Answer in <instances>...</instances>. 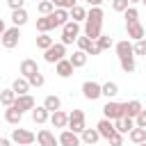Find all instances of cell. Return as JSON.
Wrapping results in <instances>:
<instances>
[{
	"instance_id": "obj_1",
	"label": "cell",
	"mask_w": 146,
	"mask_h": 146,
	"mask_svg": "<svg viewBox=\"0 0 146 146\" xmlns=\"http://www.w3.org/2000/svg\"><path fill=\"white\" fill-rule=\"evenodd\" d=\"M103 18H105L103 9L100 7H91L87 11V18H84V36H89V39L96 41L103 34Z\"/></svg>"
},
{
	"instance_id": "obj_2",
	"label": "cell",
	"mask_w": 146,
	"mask_h": 146,
	"mask_svg": "<svg viewBox=\"0 0 146 146\" xmlns=\"http://www.w3.org/2000/svg\"><path fill=\"white\" fill-rule=\"evenodd\" d=\"M18 41H21V27H16V25L7 27L2 32V36H0V46L7 48V50H14L18 46Z\"/></svg>"
},
{
	"instance_id": "obj_3",
	"label": "cell",
	"mask_w": 146,
	"mask_h": 146,
	"mask_svg": "<svg viewBox=\"0 0 146 146\" xmlns=\"http://www.w3.org/2000/svg\"><path fill=\"white\" fill-rule=\"evenodd\" d=\"M78 36H80V23L66 21V23L62 25V43H64V46H71Z\"/></svg>"
},
{
	"instance_id": "obj_4",
	"label": "cell",
	"mask_w": 146,
	"mask_h": 146,
	"mask_svg": "<svg viewBox=\"0 0 146 146\" xmlns=\"http://www.w3.org/2000/svg\"><path fill=\"white\" fill-rule=\"evenodd\" d=\"M9 139H11L14 144H18V146H30V144L36 141V135H34L32 130H25V128H14Z\"/></svg>"
},
{
	"instance_id": "obj_5",
	"label": "cell",
	"mask_w": 146,
	"mask_h": 146,
	"mask_svg": "<svg viewBox=\"0 0 146 146\" xmlns=\"http://www.w3.org/2000/svg\"><path fill=\"white\" fill-rule=\"evenodd\" d=\"M66 57V46L59 41V43H52L50 48H46L43 50V59L48 62V64H57L59 59H64Z\"/></svg>"
},
{
	"instance_id": "obj_6",
	"label": "cell",
	"mask_w": 146,
	"mask_h": 146,
	"mask_svg": "<svg viewBox=\"0 0 146 146\" xmlns=\"http://www.w3.org/2000/svg\"><path fill=\"white\" fill-rule=\"evenodd\" d=\"M66 128L80 135V132L87 128V119H84V112H82V110H73V112L68 114V123H66Z\"/></svg>"
},
{
	"instance_id": "obj_7",
	"label": "cell",
	"mask_w": 146,
	"mask_h": 146,
	"mask_svg": "<svg viewBox=\"0 0 146 146\" xmlns=\"http://www.w3.org/2000/svg\"><path fill=\"white\" fill-rule=\"evenodd\" d=\"M103 116H105V119H110V121L125 116V114H123V103H116V100H107V103L103 105Z\"/></svg>"
},
{
	"instance_id": "obj_8",
	"label": "cell",
	"mask_w": 146,
	"mask_h": 146,
	"mask_svg": "<svg viewBox=\"0 0 146 146\" xmlns=\"http://www.w3.org/2000/svg\"><path fill=\"white\" fill-rule=\"evenodd\" d=\"M82 96L87 98V100H98L103 94H100V82H96V80H84L82 82Z\"/></svg>"
},
{
	"instance_id": "obj_9",
	"label": "cell",
	"mask_w": 146,
	"mask_h": 146,
	"mask_svg": "<svg viewBox=\"0 0 146 146\" xmlns=\"http://www.w3.org/2000/svg\"><path fill=\"white\" fill-rule=\"evenodd\" d=\"M125 34H128L130 41L146 39V30H144V25H141L139 21H135V23H125Z\"/></svg>"
},
{
	"instance_id": "obj_10",
	"label": "cell",
	"mask_w": 146,
	"mask_h": 146,
	"mask_svg": "<svg viewBox=\"0 0 146 146\" xmlns=\"http://www.w3.org/2000/svg\"><path fill=\"white\" fill-rule=\"evenodd\" d=\"M57 141H59V146H80V144H82V141H80V135L73 132V130H68V128L59 132Z\"/></svg>"
},
{
	"instance_id": "obj_11",
	"label": "cell",
	"mask_w": 146,
	"mask_h": 146,
	"mask_svg": "<svg viewBox=\"0 0 146 146\" xmlns=\"http://www.w3.org/2000/svg\"><path fill=\"white\" fill-rule=\"evenodd\" d=\"M96 130H98V135H100V139H110L114 132H116V128H114V121H110V119H100L98 123H96Z\"/></svg>"
},
{
	"instance_id": "obj_12",
	"label": "cell",
	"mask_w": 146,
	"mask_h": 146,
	"mask_svg": "<svg viewBox=\"0 0 146 146\" xmlns=\"http://www.w3.org/2000/svg\"><path fill=\"white\" fill-rule=\"evenodd\" d=\"M36 141H39V146H59L55 132H50L48 128H41V130L36 132Z\"/></svg>"
},
{
	"instance_id": "obj_13",
	"label": "cell",
	"mask_w": 146,
	"mask_h": 146,
	"mask_svg": "<svg viewBox=\"0 0 146 146\" xmlns=\"http://www.w3.org/2000/svg\"><path fill=\"white\" fill-rule=\"evenodd\" d=\"M36 103H34V98L30 96V94H23V96H16V100H14V107L18 110V112H30L32 107H34Z\"/></svg>"
},
{
	"instance_id": "obj_14",
	"label": "cell",
	"mask_w": 146,
	"mask_h": 146,
	"mask_svg": "<svg viewBox=\"0 0 146 146\" xmlns=\"http://www.w3.org/2000/svg\"><path fill=\"white\" fill-rule=\"evenodd\" d=\"M30 114H32V121H34L36 125H43V123L50 119V112H48L43 105H34V107L30 110Z\"/></svg>"
},
{
	"instance_id": "obj_15",
	"label": "cell",
	"mask_w": 146,
	"mask_h": 146,
	"mask_svg": "<svg viewBox=\"0 0 146 146\" xmlns=\"http://www.w3.org/2000/svg\"><path fill=\"white\" fill-rule=\"evenodd\" d=\"M18 73H21L23 78H30L32 73H39V64H36L34 59H30V57H27V59H23V62H21Z\"/></svg>"
},
{
	"instance_id": "obj_16",
	"label": "cell",
	"mask_w": 146,
	"mask_h": 146,
	"mask_svg": "<svg viewBox=\"0 0 146 146\" xmlns=\"http://www.w3.org/2000/svg\"><path fill=\"white\" fill-rule=\"evenodd\" d=\"M55 73H57L59 78H71V75H73V64L68 62V57H64V59H59V62L55 64Z\"/></svg>"
},
{
	"instance_id": "obj_17",
	"label": "cell",
	"mask_w": 146,
	"mask_h": 146,
	"mask_svg": "<svg viewBox=\"0 0 146 146\" xmlns=\"http://www.w3.org/2000/svg\"><path fill=\"white\" fill-rule=\"evenodd\" d=\"M48 121L52 123V128H66L68 114H66L64 110H55V112H50V119H48Z\"/></svg>"
},
{
	"instance_id": "obj_18",
	"label": "cell",
	"mask_w": 146,
	"mask_h": 146,
	"mask_svg": "<svg viewBox=\"0 0 146 146\" xmlns=\"http://www.w3.org/2000/svg\"><path fill=\"white\" fill-rule=\"evenodd\" d=\"M114 128H116V132H121V135H128V132L135 128V119H130V116L114 119Z\"/></svg>"
},
{
	"instance_id": "obj_19",
	"label": "cell",
	"mask_w": 146,
	"mask_h": 146,
	"mask_svg": "<svg viewBox=\"0 0 146 146\" xmlns=\"http://www.w3.org/2000/svg\"><path fill=\"white\" fill-rule=\"evenodd\" d=\"M11 25H16V27H23L27 21H30V16H27V11H25V7H21V9H11Z\"/></svg>"
},
{
	"instance_id": "obj_20",
	"label": "cell",
	"mask_w": 146,
	"mask_h": 146,
	"mask_svg": "<svg viewBox=\"0 0 146 146\" xmlns=\"http://www.w3.org/2000/svg\"><path fill=\"white\" fill-rule=\"evenodd\" d=\"M11 89H14V94L16 96H23V94H30V82H27V78H23V75H18L14 82H11Z\"/></svg>"
},
{
	"instance_id": "obj_21",
	"label": "cell",
	"mask_w": 146,
	"mask_h": 146,
	"mask_svg": "<svg viewBox=\"0 0 146 146\" xmlns=\"http://www.w3.org/2000/svg\"><path fill=\"white\" fill-rule=\"evenodd\" d=\"M98 139H100V135H98V130H96V128H84V130L80 132V141H82V144H87V146H94Z\"/></svg>"
},
{
	"instance_id": "obj_22",
	"label": "cell",
	"mask_w": 146,
	"mask_h": 146,
	"mask_svg": "<svg viewBox=\"0 0 146 146\" xmlns=\"http://www.w3.org/2000/svg\"><path fill=\"white\" fill-rule=\"evenodd\" d=\"M5 121L11 123V125H18L23 121V112H18L14 105H9V107H5Z\"/></svg>"
},
{
	"instance_id": "obj_23",
	"label": "cell",
	"mask_w": 146,
	"mask_h": 146,
	"mask_svg": "<svg viewBox=\"0 0 146 146\" xmlns=\"http://www.w3.org/2000/svg\"><path fill=\"white\" fill-rule=\"evenodd\" d=\"M50 18H52V25H55V27H62L66 21H71V16H68V9H52Z\"/></svg>"
},
{
	"instance_id": "obj_24",
	"label": "cell",
	"mask_w": 146,
	"mask_h": 146,
	"mask_svg": "<svg viewBox=\"0 0 146 146\" xmlns=\"http://www.w3.org/2000/svg\"><path fill=\"white\" fill-rule=\"evenodd\" d=\"M114 50H116L119 57L135 55V52H132V43H130V39H121V41H116V43H114Z\"/></svg>"
},
{
	"instance_id": "obj_25",
	"label": "cell",
	"mask_w": 146,
	"mask_h": 146,
	"mask_svg": "<svg viewBox=\"0 0 146 146\" xmlns=\"http://www.w3.org/2000/svg\"><path fill=\"white\" fill-rule=\"evenodd\" d=\"M100 94H103L107 100H112V98L119 94V84H116V82H112V80H107V82H103V84H100Z\"/></svg>"
},
{
	"instance_id": "obj_26",
	"label": "cell",
	"mask_w": 146,
	"mask_h": 146,
	"mask_svg": "<svg viewBox=\"0 0 146 146\" xmlns=\"http://www.w3.org/2000/svg\"><path fill=\"white\" fill-rule=\"evenodd\" d=\"M141 110H144V107H141V103H139V100H128V103H123V114H125V116H130V119H135Z\"/></svg>"
},
{
	"instance_id": "obj_27",
	"label": "cell",
	"mask_w": 146,
	"mask_h": 146,
	"mask_svg": "<svg viewBox=\"0 0 146 146\" xmlns=\"http://www.w3.org/2000/svg\"><path fill=\"white\" fill-rule=\"evenodd\" d=\"M87 57H89V55H87L84 50H75V52L68 57V62L73 64V68H82V66L87 64Z\"/></svg>"
},
{
	"instance_id": "obj_28",
	"label": "cell",
	"mask_w": 146,
	"mask_h": 146,
	"mask_svg": "<svg viewBox=\"0 0 146 146\" xmlns=\"http://www.w3.org/2000/svg\"><path fill=\"white\" fill-rule=\"evenodd\" d=\"M128 139H130L135 146L141 144V141H146V128H137V125H135V128L128 132Z\"/></svg>"
},
{
	"instance_id": "obj_29",
	"label": "cell",
	"mask_w": 146,
	"mask_h": 146,
	"mask_svg": "<svg viewBox=\"0 0 146 146\" xmlns=\"http://www.w3.org/2000/svg\"><path fill=\"white\" fill-rule=\"evenodd\" d=\"M43 107H46L48 112L62 110V98H59V96H55V94H50V96H46V100H43Z\"/></svg>"
},
{
	"instance_id": "obj_30",
	"label": "cell",
	"mask_w": 146,
	"mask_h": 146,
	"mask_svg": "<svg viewBox=\"0 0 146 146\" xmlns=\"http://www.w3.org/2000/svg\"><path fill=\"white\" fill-rule=\"evenodd\" d=\"M68 16H71V21L82 23V21L87 18V9H84V7H80V5H75V7H71V9H68Z\"/></svg>"
},
{
	"instance_id": "obj_31",
	"label": "cell",
	"mask_w": 146,
	"mask_h": 146,
	"mask_svg": "<svg viewBox=\"0 0 146 146\" xmlns=\"http://www.w3.org/2000/svg\"><path fill=\"white\" fill-rule=\"evenodd\" d=\"M36 30H39V32H50V30H55L50 14H48V16H41V18H36Z\"/></svg>"
},
{
	"instance_id": "obj_32",
	"label": "cell",
	"mask_w": 146,
	"mask_h": 146,
	"mask_svg": "<svg viewBox=\"0 0 146 146\" xmlns=\"http://www.w3.org/2000/svg\"><path fill=\"white\" fill-rule=\"evenodd\" d=\"M52 43H55V39H52L48 32H41V34L36 36V48H39V50H46V48H50Z\"/></svg>"
},
{
	"instance_id": "obj_33",
	"label": "cell",
	"mask_w": 146,
	"mask_h": 146,
	"mask_svg": "<svg viewBox=\"0 0 146 146\" xmlns=\"http://www.w3.org/2000/svg\"><path fill=\"white\" fill-rule=\"evenodd\" d=\"M119 64H121V71H123V73H132V71H135V55L119 57Z\"/></svg>"
},
{
	"instance_id": "obj_34",
	"label": "cell",
	"mask_w": 146,
	"mask_h": 146,
	"mask_svg": "<svg viewBox=\"0 0 146 146\" xmlns=\"http://www.w3.org/2000/svg\"><path fill=\"white\" fill-rule=\"evenodd\" d=\"M14 100H16V94H14V89H11V87H9V89H2V91H0V103H2L5 107L14 105Z\"/></svg>"
},
{
	"instance_id": "obj_35",
	"label": "cell",
	"mask_w": 146,
	"mask_h": 146,
	"mask_svg": "<svg viewBox=\"0 0 146 146\" xmlns=\"http://www.w3.org/2000/svg\"><path fill=\"white\" fill-rule=\"evenodd\" d=\"M75 43H78V50H84V52H89V50H91V46H94L96 41L82 34V36H78V39H75Z\"/></svg>"
},
{
	"instance_id": "obj_36",
	"label": "cell",
	"mask_w": 146,
	"mask_h": 146,
	"mask_svg": "<svg viewBox=\"0 0 146 146\" xmlns=\"http://www.w3.org/2000/svg\"><path fill=\"white\" fill-rule=\"evenodd\" d=\"M96 46L100 48V52L103 50H110V48H114V41H112V36H107V34H100L98 39H96Z\"/></svg>"
},
{
	"instance_id": "obj_37",
	"label": "cell",
	"mask_w": 146,
	"mask_h": 146,
	"mask_svg": "<svg viewBox=\"0 0 146 146\" xmlns=\"http://www.w3.org/2000/svg\"><path fill=\"white\" fill-rule=\"evenodd\" d=\"M52 9H55V5H52L50 0H41V2L36 5V11H39L41 16H48V14H52Z\"/></svg>"
},
{
	"instance_id": "obj_38",
	"label": "cell",
	"mask_w": 146,
	"mask_h": 146,
	"mask_svg": "<svg viewBox=\"0 0 146 146\" xmlns=\"http://www.w3.org/2000/svg\"><path fill=\"white\" fill-rule=\"evenodd\" d=\"M123 18H125V23H135V21H139V11H137V7L130 5V7L123 11Z\"/></svg>"
},
{
	"instance_id": "obj_39",
	"label": "cell",
	"mask_w": 146,
	"mask_h": 146,
	"mask_svg": "<svg viewBox=\"0 0 146 146\" xmlns=\"http://www.w3.org/2000/svg\"><path fill=\"white\" fill-rule=\"evenodd\" d=\"M27 82H30V87H43L46 78H43V73L39 71V73H32V75L27 78Z\"/></svg>"
},
{
	"instance_id": "obj_40",
	"label": "cell",
	"mask_w": 146,
	"mask_h": 146,
	"mask_svg": "<svg viewBox=\"0 0 146 146\" xmlns=\"http://www.w3.org/2000/svg\"><path fill=\"white\" fill-rule=\"evenodd\" d=\"M132 52H135V55H141V57H146V39L132 41Z\"/></svg>"
},
{
	"instance_id": "obj_41",
	"label": "cell",
	"mask_w": 146,
	"mask_h": 146,
	"mask_svg": "<svg viewBox=\"0 0 146 146\" xmlns=\"http://www.w3.org/2000/svg\"><path fill=\"white\" fill-rule=\"evenodd\" d=\"M50 2L55 5V9H71L78 5V0H50Z\"/></svg>"
},
{
	"instance_id": "obj_42",
	"label": "cell",
	"mask_w": 146,
	"mask_h": 146,
	"mask_svg": "<svg viewBox=\"0 0 146 146\" xmlns=\"http://www.w3.org/2000/svg\"><path fill=\"white\" fill-rule=\"evenodd\" d=\"M128 7H130V2H128V0H112V9H114L116 14H123Z\"/></svg>"
},
{
	"instance_id": "obj_43",
	"label": "cell",
	"mask_w": 146,
	"mask_h": 146,
	"mask_svg": "<svg viewBox=\"0 0 146 146\" xmlns=\"http://www.w3.org/2000/svg\"><path fill=\"white\" fill-rule=\"evenodd\" d=\"M135 125H137V128H146V110H141V112L135 116Z\"/></svg>"
},
{
	"instance_id": "obj_44",
	"label": "cell",
	"mask_w": 146,
	"mask_h": 146,
	"mask_svg": "<svg viewBox=\"0 0 146 146\" xmlns=\"http://www.w3.org/2000/svg\"><path fill=\"white\" fill-rule=\"evenodd\" d=\"M107 141H110L112 146H123V135H121V132H114V135H112Z\"/></svg>"
},
{
	"instance_id": "obj_45",
	"label": "cell",
	"mask_w": 146,
	"mask_h": 146,
	"mask_svg": "<svg viewBox=\"0 0 146 146\" xmlns=\"http://www.w3.org/2000/svg\"><path fill=\"white\" fill-rule=\"evenodd\" d=\"M7 5H9V9H21V7H25V0H7Z\"/></svg>"
},
{
	"instance_id": "obj_46",
	"label": "cell",
	"mask_w": 146,
	"mask_h": 146,
	"mask_svg": "<svg viewBox=\"0 0 146 146\" xmlns=\"http://www.w3.org/2000/svg\"><path fill=\"white\" fill-rule=\"evenodd\" d=\"M87 55H100V48H98V46H96V43H94V46H91V50H89V52H87Z\"/></svg>"
},
{
	"instance_id": "obj_47",
	"label": "cell",
	"mask_w": 146,
	"mask_h": 146,
	"mask_svg": "<svg viewBox=\"0 0 146 146\" xmlns=\"http://www.w3.org/2000/svg\"><path fill=\"white\" fill-rule=\"evenodd\" d=\"M0 146H11V139L9 137H0Z\"/></svg>"
},
{
	"instance_id": "obj_48",
	"label": "cell",
	"mask_w": 146,
	"mask_h": 146,
	"mask_svg": "<svg viewBox=\"0 0 146 146\" xmlns=\"http://www.w3.org/2000/svg\"><path fill=\"white\" fill-rule=\"evenodd\" d=\"M89 2V7H100L103 5V0H87Z\"/></svg>"
},
{
	"instance_id": "obj_49",
	"label": "cell",
	"mask_w": 146,
	"mask_h": 146,
	"mask_svg": "<svg viewBox=\"0 0 146 146\" xmlns=\"http://www.w3.org/2000/svg\"><path fill=\"white\" fill-rule=\"evenodd\" d=\"M7 30V25H5V18H0V36H2V32Z\"/></svg>"
},
{
	"instance_id": "obj_50",
	"label": "cell",
	"mask_w": 146,
	"mask_h": 146,
	"mask_svg": "<svg viewBox=\"0 0 146 146\" xmlns=\"http://www.w3.org/2000/svg\"><path fill=\"white\" fill-rule=\"evenodd\" d=\"M128 2H130V5H139L141 0H128Z\"/></svg>"
},
{
	"instance_id": "obj_51",
	"label": "cell",
	"mask_w": 146,
	"mask_h": 146,
	"mask_svg": "<svg viewBox=\"0 0 146 146\" xmlns=\"http://www.w3.org/2000/svg\"><path fill=\"white\" fill-rule=\"evenodd\" d=\"M137 146H146V141H141V144H137Z\"/></svg>"
},
{
	"instance_id": "obj_52",
	"label": "cell",
	"mask_w": 146,
	"mask_h": 146,
	"mask_svg": "<svg viewBox=\"0 0 146 146\" xmlns=\"http://www.w3.org/2000/svg\"><path fill=\"white\" fill-rule=\"evenodd\" d=\"M141 5H146V0H141Z\"/></svg>"
}]
</instances>
